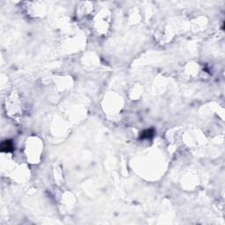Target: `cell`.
I'll return each instance as SVG.
<instances>
[{
    "mask_svg": "<svg viewBox=\"0 0 225 225\" xmlns=\"http://www.w3.org/2000/svg\"><path fill=\"white\" fill-rule=\"evenodd\" d=\"M155 134V131L153 129H146L143 131L141 135H140V138L142 139H148V138H151Z\"/></svg>",
    "mask_w": 225,
    "mask_h": 225,
    "instance_id": "obj_2",
    "label": "cell"
},
{
    "mask_svg": "<svg viewBox=\"0 0 225 225\" xmlns=\"http://www.w3.org/2000/svg\"><path fill=\"white\" fill-rule=\"evenodd\" d=\"M2 151H11L13 150V143L10 140H5L1 145Z\"/></svg>",
    "mask_w": 225,
    "mask_h": 225,
    "instance_id": "obj_1",
    "label": "cell"
}]
</instances>
